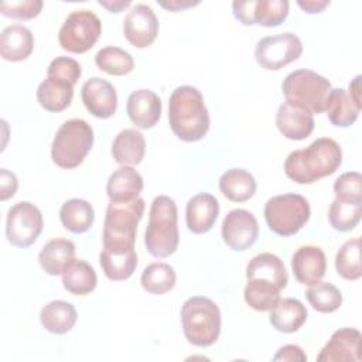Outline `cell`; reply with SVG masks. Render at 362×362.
Wrapping results in <instances>:
<instances>
[{
	"mask_svg": "<svg viewBox=\"0 0 362 362\" xmlns=\"http://www.w3.org/2000/svg\"><path fill=\"white\" fill-rule=\"evenodd\" d=\"M341 163V146L334 139L320 137L305 148L291 151L284 161V173L297 184H313L334 174Z\"/></svg>",
	"mask_w": 362,
	"mask_h": 362,
	"instance_id": "6da1fadb",
	"label": "cell"
},
{
	"mask_svg": "<svg viewBox=\"0 0 362 362\" xmlns=\"http://www.w3.org/2000/svg\"><path fill=\"white\" fill-rule=\"evenodd\" d=\"M168 122L173 133L182 141L202 140L211 124L202 93L189 85L177 86L168 100Z\"/></svg>",
	"mask_w": 362,
	"mask_h": 362,
	"instance_id": "7a4b0ae2",
	"label": "cell"
},
{
	"mask_svg": "<svg viewBox=\"0 0 362 362\" xmlns=\"http://www.w3.org/2000/svg\"><path fill=\"white\" fill-rule=\"evenodd\" d=\"M144 199L136 198L130 202H110L106 208L102 242L103 249L112 253L133 252L137 225L144 214Z\"/></svg>",
	"mask_w": 362,
	"mask_h": 362,
	"instance_id": "3957f363",
	"label": "cell"
},
{
	"mask_svg": "<svg viewBox=\"0 0 362 362\" xmlns=\"http://www.w3.org/2000/svg\"><path fill=\"white\" fill-rule=\"evenodd\" d=\"M178 242V211L175 201L168 195H158L153 199L148 212V223L144 233L147 252L157 259H164L177 250Z\"/></svg>",
	"mask_w": 362,
	"mask_h": 362,
	"instance_id": "277c9868",
	"label": "cell"
},
{
	"mask_svg": "<svg viewBox=\"0 0 362 362\" xmlns=\"http://www.w3.org/2000/svg\"><path fill=\"white\" fill-rule=\"evenodd\" d=\"M181 325L189 344L199 348L211 346L221 334V310L208 297H189L181 307Z\"/></svg>",
	"mask_w": 362,
	"mask_h": 362,
	"instance_id": "5b68a950",
	"label": "cell"
},
{
	"mask_svg": "<svg viewBox=\"0 0 362 362\" xmlns=\"http://www.w3.org/2000/svg\"><path fill=\"white\" fill-rule=\"evenodd\" d=\"M93 129L83 119H69L57 130L51 144V158L61 168L71 170L82 164L93 146Z\"/></svg>",
	"mask_w": 362,
	"mask_h": 362,
	"instance_id": "8992f818",
	"label": "cell"
},
{
	"mask_svg": "<svg viewBox=\"0 0 362 362\" xmlns=\"http://www.w3.org/2000/svg\"><path fill=\"white\" fill-rule=\"evenodd\" d=\"M281 89L286 102L318 115L325 112L332 88L322 75L311 69H296L284 78Z\"/></svg>",
	"mask_w": 362,
	"mask_h": 362,
	"instance_id": "52a82bcc",
	"label": "cell"
},
{
	"mask_svg": "<svg viewBox=\"0 0 362 362\" xmlns=\"http://www.w3.org/2000/svg\"><path fill=\"white\" fill-rule=\"evenodd\" d=\"M263 214L272 232L288 238L296 235L308 222L311 208L303 195L288 192L267 199Z\"/></svg>",
	"mask_w": 362,
	"mask_h": 362,
	"instance_id": "ba28073f",
	"label": "cell"
},
{
	"mask_svg": "<svg viewBox=\"0 0 362 362\" xmlns=\"http://www.w3.org/2000/svg\"><path fill=\"white\" fill-rule=\"evenodd\" d=\"M102 33L99 17L90 10H75L62 23L58 41L62 49L72 54H83L89 51Z\"/></svg>",
	"mask_w": 362,
	"mask_h": 362,
	"instance_id": "9c48e42d",
	"label": "cell"
},
{
	"mask_svg": "<svg viewBox=\"0 0 362 362\" xmlns=\"http://www.w3.org/2000/svg\"><path fill=\"white\" fill-rule=\"evenodd\" d=\"M303 54V42L294 33L267 35L257 41L255 48L256 62L267 71H279L294 62Z\"/></svg>",
	"mask_w": 362,
	"mask_h": 362,
	"instance_id": "30bf717a",
	"label": "cell"
},
{
	"mask_svg": "<svg viewBox=\"0 0 362 362\" xmlns=\"http://www.w3.org/2000/svg\"><path fill=\"white\" fill-rule=\"evenodd\" d=\"M44 219L41 211L28 201L14 204L6 219L7 240L17 247L31 246L42 232Z\"/></svg>",
	"mask_w": 362,
	"mask_h": 362,
	"instance_id": "8fae6325",
	"label": "cell"
},
{
	"mask_svg": "<svg viewBox=\"0 0 362 362\" xmlns=\"http://www.w3.org/2000/svg\"><path fill=\"white\" fill-rule=\"evenodd\" d=\"M221 235L223 242L235 252H243L255 245L259 236V223L255 215L236 208L226 214L222 221Z\"/></svg>",
	"mask_w": 362,
	"mask_h": 362,
	"instance_id": "7c38bea8",
	"label": "cell"
},
{
	"mask_svg": "<svg viewBox=\"0 0 362 362\" xmlns=\"http://www.w3.org/2000/svg\"><path fill=\"white\" fill-rule=\"evenodd\" d=\"M158 20L147 4L133 6L123 20V34L136 48L150 47L158 34Z\"/></svg>",
	"mask_w": 362,
	"mask_h": 362,
	"instance_id": "4fadbf2b",
	"label": "cell"
},
{
	"mask_svg": "<svg viewBox=\"0 0 362 362\" xmlns=\"http://www.w3.org/2000/svg\"><path fill=\"white\" fill-rule=\"evenodd\" d=\"M81 98L86 110L98 119H109L117 109L115 86L99 76H93L82 85Z\"/></svg>",
	"mask_w": 362,
	"mask_h": 362,
	"instance_id": "5bb4252c",
	"label": "cell"
},
{
	"mask_svg": "<svg viewBox=\"0 0 362 362\" xmlns=\"http://www.w3.org/2000/svg\"><path fill=\"white\" fill-rule=\"evenodd\" d=\"M361 332L356 328L337 329L320 351L318 362H358L361 361Z\"/></svg>",
	"mask_w": 362,
	"mask_h": 362,
	"instance_id": "9a60e30c",
	"label": "cell"
},
{
	"mask_svg": "<svg viewBox=\"0 0 362 362\" xmlns=\"http://www.w3.org/2000/svg\"><path fill=\"white\" fill-rule=\"evenodd\" d=\"M291 269L298 283L311 286L325 276L327 257L320 246L305 245L300 246L291 257Z\"/></svg>",
	"mask_w": 362,
	"mask_h": 362,
	"instance_id": "2e32d148",
	"label": "cell"
},
{
	"mask_svg": "<svg viewBox=\"0 0 362 362\" xmlns=\"http://www.w3.org/2000/svg\"><path fill=\"white\" fill-rule=\"evenodd\" d=\"M161 99L150 89L133 90L126 102V112L133 124L147 130L154 127L161 116Z\"/></svg>",
	"mask_w": 362,
	"mask_h": 362,
	"instance_id": "e0dca14e",
	"label": "cell"
},
{
	"mask_svg": "<svg viewBox=\"0 0 362 362\" xmlns=\"http://www.w3.org/2000/svg\"><path fill=\"white\" fill-rule=\"evenodd\" d=\"M314 116L293 103L284 102L276 113V126L279 132L290 140H304L314 130Z\"/></svg>",
	"mask_w": 362,
	"mask_h": 362,
	"instance_id": "ac0fdd59",
	"label": "cell"
},
{
	"mask_svg": "<svg viewBox=\"0 0 362 362\" xmlns=\"http://www.w3.org/2000/svg\"><path fill=\"white\" fill-rule=\"evenodd\" d=\"M219 215L218 199L208 192L194 195L185 208V222L192 233L201 235L212 229Z\"/></svg>",
	"mask_w": 362,
	"mask_h": 362,
	"instance_id": "d6986e66",
	"label": "cell"
},
{
	"mask_svg": "<svg viewBox=\"0 0 362 362\" xmlns=\"http://www.w3.org/2000/svg\"><path fill=\"white\" fill-rule=\"evenodd\" d=\"M143 177L132 165H122L113 171L106 184L110 202H130L139 198L143 189Z\"/></svg>",
	"mask_w": 362,
	"mask_h": 362,
	"instance_id": "ffe728a7",
	"label": "cell"
},
{
	"mask_svg": "<svg viewBox=\"0 0 362 362\" xmlns=\"http://www.w3.org/2000/svg\"><path fill=\"white\" fill-rule=\"evenodd\" d=\"M34 49L33 33L21 24H13L3 28L0 34V55L10 62L27 59Z\"/></svg>",
	"mask_w": 362,
	"mask_h": 362,
	"instance_id": "44dd1931",
	"label": "cell"
},
{
	"mask_svg": "<svg viewBox=\"0 0 362 362\" xmlns=\"http://www.w3.org/2000/svg\"><path fill=\"white\" fill-rule=\"evenodd\" d=\"M246 279H259L273 283L283 290L288 283V273L283 260L270 252H264L252 257L246 266Z\"/></svg>",
	"mask_w": 362,
	"mask_h": 362,
	"instance_id": "7402d4cb",
	"label": "cell"
},
{
	"mask_svg": "<svg viewBox=\"0 0 362 362\" xmlns=\"http://www.w3.org/2000/svg\"><path fill=\"white\" fill-rule=\"evenodd\" d=\"M75 243L66 238H55L47 242L38 255L41 269L49 276H59L75 259Z\"/></svg>",
	"mask_w": 362,
	"mask_h": 362,
	"instance_id": "603a6c76",
	"label": "cell"
},
{
	"mask_svg": "<svg viewBox=\"0 0 362 362\" xmlns=\"http://www.w3.org/2000/svg\"><path fill=\"white\" fill-rule=\"evenodd\" d=\"M269 321L272 327L284 334L298 331L307 321V308L297 298H280L270 310Z\"/></svg>",
	"mask_w": 362,
	"mask_h": 362,
	"instance_id": "cb8c5ba5",
	"label": "cell"
},
{
	"mask_svg": "<svg viewBox=\"0 0 362 362\" xmlns=\"http://www.w3.org/2000/svg\"><path fill=\"white\" fill-rule=\"evenodd\" d=\"M74 98V85L57 76H48L37 88V100L47 112L65 110Z\"/></svg>",
	"mask_w": 362,
	"mask_h": 362,
	"instance_id": "d4e9b609",
	"label": "cell"
},
{
	"mask_svg": "<svg viewBox=\"0 0 362 362\" xmlns=\"http://www.w3.org/2000/svg\"><path fill=\"white\" fill-rule=\"evenodd\" d=\"M146 154L144 136L136 129L122 130L112 143V156L120 165H137Z\"/></svg>",
	"mask_w": 362,
	"mask_h": 362,
	"instance_id": "484cf974",
	"label": "cell"
},
{
	"mask_svg": "<svg viewBox=\"0 0 362 362\" xmlns=\"http://www.w3.org/2000/svg\"><path fill=\"white\" fill-rule=\"evenodd\" d=\"M78 320L76 308L64 300H54L40 311L41 325L51 334L62 335L71 331Z\"/></svg>",
	"mask_w": 362,
	"mask_h": 362,
	"instance_id": "4316f807",
	"label": "cell"
},
{
	"mask_svg": "<svg viewBox=\"0 0 362 362\" xmlns=\"http://www.w3.org/2000/svg\"><path fill=\"white\" fill-rule=\"evenodd\" d=\"M255 177L243 168L226 170L219 178V191L232 202H246L256 192Z\"/></svg>",
	"mask_w": 362,
	"mask_h": 362,
	"instance_id": "83f0119b",
	"label": "cell"
},
{
	"mask_svg": "<svg viewBox=\"0 0 362 362\" xmlns=\"http://www.w3.org/2000/svg\"><path fill=\"white\" fill-rule=\"evenodd\" d=\"M61 276L64 288L74 296H86L92 293L98 284L95 269L82 259H74Z\"/></svg>",
	"mask_w": 362,
	"mask_h": 362,
	"instance_id": "f1b7e54d",
	"label": "cell"
},
{
	"mask_svg": "<svg viewBox=\"0 0 362 362\" xmlns=\"http://www.w3.org/2000/svg\"><path fill=\"white\" fill-rule=\"evenodd\" d=\"M325 112L331 124L337 127H349L358 119L361 105L352 99L348 90L332 88Z\"/></svg>",
	"mask_w": 362,
	"mask_h": 362,
	"instance_id": "f546056e",
	"label": "cell"
},
{
	"mask_svg": "<svg viewBox=\"0 0 362 362\" xmlns=\"http://www.w3.org/2000/svg\"><path fill=\"white\" fill-rule=\"evenodd\" d=\"M59 219L66 230L79 235L92 228L95 211L92 204H89L86 199L72 198L62 204L59 209Z\"/></svg>",
	"mask_w": 362,
	"mask_h": 362,
	"instance_id": "4dcf8cb0",
	"label": "cell"
},
{
	"mask_svg": "<svg viewBox=\"0 0 362 362\" xmlns=\"http://www.w3.org/2000/svg\"><path fill=\"white\" fill-rule=\"evenodd\" d=\"M175 272L173 266L164 262L150 263L141 273L140 283L141 287L154 296H163L174 288L175 286Z\"/></svg>",
	"mask_w": 362,
	"mask_h": 362,
	"instance_id": "1f68e13d",
	"label": "cell"
},
{
	"mask_svg": "<svg viewBox=\"0 0 362 362\" xmlns=\"http://www.w3.org/2000/svg\"><path fill=\"white\" fill-rule=\"evenodd\" d=\"M280 291L281 290L273 283L249 279L243 290V298L250 308L263 313L270 311L277 304L280 300Z\"/></svg>",
	"mask_w": 362,
	"mask_h": 362,
	"instance_id": "d6a6232c",
	"label": "cell"
},
{
	"mask_svg": "<svg viewBox=\"0 0 362 362\" xmlns=\"http://www.w3.org/2000/svg\"><path fill=\"white\" fill-rule=\"evenodd\" d=\"M136 250L127 253H112L100 250L99 263L105 276L112 281L127 280L137 267Z\"/></svg>",
	"mask_w": 362,
	"mask_h": 362,
	"instance_id": "836d02e7",
	"label": "cell"
},
{
	"mask_svg": "<svg viewBox=\"0 0 362 362\" xmlns=\"http://www.w3.org/2000/svg\"><path fill=\"white\" fill-rule=\"evenodd\" d=\"M95 64L100 71L113 76L127 75L134 68L133 57L123 48L113 45L99 49L95 55Z\"/></svg>",
	"mask_w": 362,
	"mask_h": 362,
	"instance_id": "e575fe53",
	"label": "cell"
},
{
	"mask_svg": "<svg viewBox=\"0 0 362 362\" xmlns=\"http://www.w3.org/2000/svg\"><path fill=\"white\" fill-rule=\"evenodd\" d=\"M335 270L345 280H358L361 270V239L359 236L346 240L335 255Z\"/></svg>",
	"mask_w": 362,
	"mask_h": 362,
	"instance_id": "d590c367",
	"label": "cell"
},
{
	"mask_svg": "<svg viewBox=\"0 0 362 362\" xmlns=\"http://www.w3.org/2000/svg\"><path fill=\"white\" fill-rule=\"evenodd\" d=\"M305 298L315 311L324 314L337 311L342 304V294L339 288L328 281L311 284L305 290Z\"/></svg>",
	"mask_w": 362,
	"mask_h": 362,
	"instance_id": "8d00e7d4",
	"label": "cell"
},
{
	"mask_svg": "<svg viewBox=\"0 0 362 362\" xmlns=\"http://www.w3.org/2000/svg\"><path fill=\"white\" fill-rule=\"evenodd\" d=\"M362 216V202H346L334 199L328 209L329 225L338 232H349L356 228Z\"/></svg>",
	"mask_w": 362,
	"mask_h": 362,
	"instance_id": "74e56055",
	"label": "cell"
},
{
	"mask_svg": "<svg viewBox=\"0 0 362 362\" xmlns=\"http://www.w3.org/2000/svg\"><path fill=\"white\" fill-rule=\"evenodd\" d=\"M287 0H255L253 23L263 27H277L288 16Z\"/></svg>",
	"mask_w": 362,
	"mask_h": 362,
	"instance_id": "f35d334b",
	"label": "cell"
},
{
	"mask_svg": "<svg viewBox=\"0 0 362 362\" xmlns=\"http://www.w3.org/2000/svg\"><path fill=\"white\" fill-rule=\"evenodd\" d=\"M334 194L339 201L362 202V177L358 171L341 174L334 182Z\"/></svg>",
	"mask_w": 362,
	"mask_h": 362,
	"instance_id": "ab89813d",
	"label": "cell"
},
{
	"mask_svg": "<svg viewBox=\"0 0 362 362\" xmlns=\"http://www.w3.org/2000/svg\"><path fill=\"white\" fill-rule=\"evenodd\" d=\"M42 6H44V3L41 0L1 1L0 13L6 17L16 18V20H31L41 13Z\"/></svg>",
	"mask_w": 362,
	"mask_h": 362,
	"instance_id": "60d3db41",
	"label": "cell"
},
{
	"mask_svg": "<svg viewBox=\"0 0 362 362\" xmlns=\"http://www.w3.org/2000/svg\"><path fill=\"white\" fill-rule=\"evenodd\" d=\"M47 75L61 78L75 85L82 75V69L76 59L71 57H57L49 62Z\"/></svg>",
	"mask_w": 362,
	"mask_h": 362,
	"instance_id": "b9f144b4",
	"label": "cell"
},
{
	"mask_svg": "<svg viewBox=\"0 0 362 362\" xmlns=\"http://www.w3.org/2000/svg\"><path fill=\"white\" fill-rule=\"evenodd\" d=\"M253 7H255V0H245V1H238L235 0L232 3V10L235 18L243 24V25H253Z\"/></svg>",
	"mask_w": 362,
	"mask_h": 362,
	"instance_id": "7bdbcfd3",
	"label": "cell"
},
{
	"mask_svg": "<svg viewBox=\"0 0 362 362\" xmlns=\"http://www.w3.org/2000/svg\"><path fill=\"white\" fill-rule=\"evenodd\" d=\"M18 182L14 173L8 171L7 168L0 170V199L7 201L8 198L14 197L17 191Z\"/></svg>",
	"mask_w": 362,
	"mask_h": 362,
	"instance_id": "ee69618b",
	"label": "cell"
},
{
	"mask_svg": "<svg viewBox=\"0 0 362 362\" xmlns=\"http://www.w3.org/2000/svg\"><path fill=\"white\" fill-rule=\"evenodd\" d=\"M273 361H301L305 362L307 361V355L304 354L303 348L294 344H288L281 346L276 355L273 356Z\"/></svg>",
	"mask_w": 362,
	"mask_h": 362,
	"instance_id": "f6af8a7d",
	"label": "cell"
},
{
	"mask_svg": "<svg viewBox=\"0 0 362 362\" xmlns=\"http://www.w3.org/2000/svg\"><path fill=\"white\" fill-rule=\"evenodd\" d=\"M298 7L308 14H315V13H321L324 11L325 7L329 6L328 0H298L297 1Z\"/></svg>",
	"mask_w": 362,
	"mask_h": 362,
	"instance_id": "bcb514c9",
	"label": "cell"
},
{
	"mask_svg": "<svg viewBox=\"0 0 362 362\" xmlns=\"http://www.w3.org/2000/svg\"><path fill=\"white\" fill-rule=\"evenodd\" d=\"M199 4V1H191V0H170V1H160V6L170 10V11H180L188 7H194Z\"/></svg>",
	"mask_w": 362,
	"mask_h": 362,
	"instance_id": "7dc6e473",
	"label": "cell"
},
{
	"mask_svg": "<svg viewBox=\"0 0 362 362\" xmlns=\"http://www.w3.org/2000/svg\"><path fill=\"white\" fill-rule=\"evenodd\" d=\"M102 7H105L106 10H109L110 13H120L123 11L124 8H127L132 3L130 0H109V1H105V0H99L98 1Z\"/></svg>",
	"mask_w": 362,
	"mask_h": 362,
	"instance_id": "c3c4849f",
	"label": "cell"
},
{
	"mask_svg": "<svg viewBox=\"0 0 362 362\" xmlns=\"http://www.w3.org/2000/svg\"><path fill=\"white\" fill-rule=\"evenodd\" d=\"M348 93L352 96V99L361 105V75H356L352 82H349V90Z\"/></svg>",
	"mask_w": 362,
	"mask_h": 362,
	"instance_id": "681fc988",
	"label": "cell"
}]
</instances>
